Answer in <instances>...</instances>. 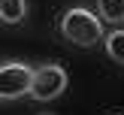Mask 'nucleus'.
Here are the masks:
<instances>
[{
	"label": "nucleus",
	"mask_w": 124,
	"mask_h": 115,
	"mask_svg": "<svg viewBox=\"0 0 124 115\" xmlns=\"http://www.w3.org/2000/svg\"><path fill=\"white\" fill-rule=\"evenodd\" d=\"M97 15L109 24H124V0H97Z\"/></svg>",
	"instance_id": "6"
},
{
	"label": "nucleus",
	"mask_w": 124,
	"mask_h": 115,
	"mask_svg": "<svg viewBox=\"0 0 124 115\" xmlns=\"http://www.w3.org/2000/svg\"><path fill=\"white\" fill-rule=\"evenodd\" d=\"M67 85H70V79H67V70L61 64H54V61L39 64V67H33L30 100H36V103H52V100H58V97L67 91Z\"/></svg>",
	"instance_id": "3"
},
{
	"label": "nucleus",
	"mask_w": 124,
	"mask_h": 115,
	"mask_svg": "<svg viewBox=\"0 0 124 115\" xmlns=\"http://www.w3.org/2000/svg\"><path fill=\"white\" fill-rule=\"evenodd\" d=\"M27 15V0H0V21L3 24H21Z\"/></svg>",
	"instance_id": "4"
},
{
	"label": "nucleus",
	"mask_w": 124,
	"mask_h": 115,
	"mask_svg": "<svg viewBox=\"0 0 124 115\" xmlns=\"http://www.w3.org/2000/svg\"><path fill=\"white\" fill-rule=\"evenodd\" d=\"M58 30H61V36H64L67 42H73V46H79V48H91V46H97V42H103V36H106L103 18L94 15L91 9H85V6H70V9L61 15Z\"/></svg>",
	"instance_id": "1"
},
{
	"label": "nucleus",
	"mask_w": 124,
	"mask_h": 115,
	"mask_svg": "<svg viewBox=\"0 0 124 115\" xmlns=\"http://www.w3.org/2000/svg\"><path fill=\"white\" fill-rule=\"evenodd\" d=\"M103 48H106V54L115 61V64L124 67V27L109 30V33L103 36Z\"/></svg>",
	"instance_id": "5"
},
{
	"label": "nucleus",
	"mask_w": 124,
	"mask_h": 115,
	"mask_svg": "<svg viewBox=\"0 0 124 115\" xmlns=\"http://www.w3.org/2000/svg\"><path fill=\"white\" fill-rule=\"evenodd\" d=\"M33 67L24 61H0V103H12L30 97Z\"/></svg>",
	"instance_id": "2"
}]
</instances>
